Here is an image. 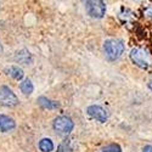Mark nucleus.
Segmentation results:
<instances>
[{
  "label": "nucleus",
  "mask_w": 152,
  "mask_h": 152,
  "mask_svg": "<svg viewBox=\"0 0 152 152\" xmlns=\"http://www.w3.org/2000/svg\"><path fill=\"white\" fill-rule=\"evenodd\" d=\"M86 113H88V116L91 117L93 119L100 122V123H105L107 119H108V113L107 111L104 108V107H101L99 105H91L86 108Z\"/></svg>",
  "instance_id": "6"
},
{
  "label": "nucleus",
  "mask_w": 152,
  "mask_h": 152,
  "mask_svg": "<svg viewBox=\"0 0 152 152\" xmlns=\"http://www.w3.org/2000/svg\"><path fill=\"white\" fill-rule=\"evenodd\" d=\"M72 151H73V147H72L71 140H63V141L58 145L56 152H72Z\"/></svg>",
  "instance_id": "13"
},
{
  "label": "nucleus",
  "mask_w": 152,
  "mask_h": 152,
  "mask_svg": "<svg viewBox=\"0 0 152 152\" xmlns=\"http://www.w3.org/2000/svg\"><path fill=\"white\" fill-rule=\"evenodd\" d=\"M20 89L24 95H31L34 90V85L31 79H23L20 84Z\"/></svg>",
  "instance_id": "11"
},
{
  "label": "nucleus",
  "mask_w": 152,
  "mask_h": 152,
  "mask_svg": "<svg viewBox=\"0 0 152 152\" xmlns=\"http://www.w3.org/2000/svg\"><path fill=\"white\" fill-rule=\"evenodd\" d=\"M16 128V122L14 118H11L6 115H0V132L7 133Z\"/></svg>",
  "instance_id": "7"
},
{
  "label": "nucleus",
  "mask_w": 152,
  "mask_h": 152,
  "mask_svg": "<svg viewBox=\"0 0 152 152\" xmlns=\"http://www.w3.org/2000/svg\"><path fill=\"white\" fill-rule=\"evenodd\" d=\"M100 152H122V148L118 144H110L101 148Z\"/></svg>",
  "instance_id": "14"
},
{
  "label": "nucleus",
  "mask_w": 152,
  "mask_h": 152,
  "mask_svg": "<svg viewBox=\"0 0 152 152\" xmlns=\"http://www.w3.org/2000/svg\"><path fill=\"white\" fill-rule=\"evenodd\" d=\"M53 128L60 135H68L74 128V122L68 116H58L53 122Z\"/></svg>",
  "instance_id": "2"
},
{
  "label": "nucleus",
  "mask_w": 152,
  "mask_h": 152,
  "mask_svg": "<svg viewBox=\"0 0 152 152\" xmlns=\"http://www.w3.org/2000/svg\"><path fill=\"white\" fill-rule=\"evenodd\" d=\"M148 88H150V90L152 91V80H151V82L148 83Z\"/></svg>",
  "instance_id": "16"
},
{
  "label": "nucleus",
  "mask_w": 152,
  "mask_h": 152,
  "mask_svg": "<svg viewBox=\"0 0 152 152\" xmlns=\"http://www.w3.org/2000/svg\"><path fill=\"white\" fill-rule=\"evenodd\" d=\"M0 105L5 107H15L18 105V97L9 86H0Z\"/></svg>",
  "instance_id": "4"
},
{
  "label": "nucleus",
  "mask_w": 152,
  "mask_h": 152,
  "mask_svg": "<svg viewBox=\"0 0 152 152\" xmlns=\"http://www.w3.org/2000/svg\"><path fill=\"white\" fill-rule=\"evenodd\" d=\"M37 102L40 107L45 108V110H57L60 107V104L57 101H54L51 99H48L45 96H39L37 99Z\"/></svg>",
  "instance_id": "8"
},
{
  "label": "nucleus",
  "mask_w": 152,
  "mask_h": 152,
  "mask_svg": "<svg viewBox=\"0 0 152 152\" xmlns=\"http://www.w3.org/2000/svg\"><path fill=\"white\" fill-rule=\"evenodd\" d=\"M124 44L119 39H107L104 43V53L108 61L118 60L124 53Z\"/></svg>",
  "instance_id": "1"
},
{
  "label": "nucleus",
  "mask_w": 152,
  "mask_h": 152,
  "mask_svg": "<svg viewBox=\"0 0 152 152\" xmlns=\"http://www.w3.org/2000/svg\"><path fill=\"white\" fill-rule=\"evenodd\" d=\"M88 15L93 18H102L106 14V4L101 0H90L85 3Z\"/></svg>",
  "instance_id": "3"
},
{
  "label": "nucleus",
  "mask_w": 152,
  "mask_h": 152,
  "mask_svg": "<svg viewBox=\"0 0 152 152\" xmlns=\"http://www.w3.org/2000/svg\"><path fill=\"white\" fill-rule=\"evenodd\" d=\"M39 148L42 152H51L54 150V142L51 139L44 137L39 141Z\"/></svg>",
  "instance_id": "12"
},
{
  "label": "nucleus",
  "mask_w": 152,
  "mask_h": 152,
  "mask_svg": "<svg viewBox=\"0 0 152 152\" xmlns=\"http://www.w3.org/2000/svg\"><path fill=\"white\" fill-rule=\"evenodd\" d=\"M15 60L18 63H22V65H31L33 62V57L27 49H22L20 51H17L15 55Z\"/></svg>",
  "instance_id": "9"
},
{
  "label": "nucleus",
  "mask_w": 152,
  "mask_h": 152,
  "mask_svg": "<svg viewBox=\"0 0 152 152\" xmlns=\"http://www.w3.org/2000/svg\"><path fill=\"white\" fill-rule=\"evenodd\" d=\"M5 73L10 77H12L15 80H22L24 77V72L18 66H9L5 68Z\"/></svg>",
  "instance_id": "10"
},
{
  "label": "nucleus",
  "mask_w": 152,
  "mask_h": 152,
  "mask_svg": "<svg viewBox=\"0 0 152 152\" xmlns=\"http://www.w3.org/2000/svg\"><path fill=\"white\" fill-rule=\"evenodd\" d=\"M130 60L134 65H136L137 67H140L141 69H147L148 66H150V61H148V57H147V54L144 51V50L139 49V48H135L133 49L130 54Z\"/></svg>",
  "instance_id": "5"
},
{
  "label": "nucleus",
  "mask_w": 152,
  "mask_h": 152,
  "mask_svg": "<svg viewBox=\"0 0 152 152\" xmlns=\"http://www.w3.org/2000/svg\"><path fill=\"white\" fill-rule=\"evenodd\" d=\"M142 152H152V146H151V145H146V146L142 148Z\"/></svg>",
  "instance_id": "15"
}]
</instances>
